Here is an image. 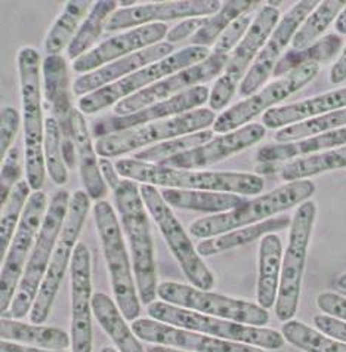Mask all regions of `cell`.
Wrapping results in <instances>:
<instances>
[{
	"instance_id": "cell-1",
	"label": "cell",
	"mask_w": 346,
	"mask_h": 352,
	"mask_svg": "<svg viewBox=\"0 0 346 352\" xmlns=\"http://www.w3.org/2000/svg\"><path fill=\"white\" fill-rule=\"evenodd\" d=\"M114 166L123 179L163 188L256 195L262 192L265 185L261 176L246 172L181 170L138 162L135 159H120Z\"/></svg>"
},
{
	"instance_id": "cell-2",
	"label": "cell",
	"mask_w": 346,
	"mask_h": 352,
	"mask_svg": "<svg viewBox=\"0 0 346 352\" xmlns=\"http://www.w3.org/2000/svg\"><path fill=\"white\" fill-rule=\"evenodd\" d=\"M113 194L120 225L129 243L138 296L141 304L150 305L155 302L159 283H157L150 222H148L142 195L135 181L123 178L113 188Z\"/></svg>"
},
{
	"instance_id": "cell-3",
	"label": "cell",
	"mask_w": 346,
	"mask_h": 352,
	"mask_svg": "<svg viewBox=\"0 0 346 352\" xmlns=\"http://www.w3.org/2000/svg\"><path fill=\"white\" fill-rule=\"evenodd\" d=\"M18 73L23 100L27 182L33 191H42L46 175L43 153L45 117L41 91V56L34 47L27 46L18 52Z\"/></svg>"
},
{
	"instance_id": "cell-4",
	"label": "cell",
	"mask_w": 346,
	"mask_h": 352,
	"mask_svg": "<svg viewBox=\"0 0 346 352\" xmlns=\"http://www.w3.org/2000/svg\"><path fill=\"white\" fill-rule=\"evenodd\" d=\"M315 192V185L310 179L294 181L266 192L258 199L244 201L240 208L221 214H210L191 223L190 234L199 239H213L234 230L263 222L274 214L298 206Z\"/></svg>"
},
{
	"instance_id": "cell-5",
	"label": "cell",
	"mask_w": 346,
	"mask_h": 352,
	"mask_svg": "<svg viewBox=\"0 0 346 352\" xmlns=\"http://www.w3.org/2000/svg\"><path fill=\"white\" fill-rule=\"evenodd\" d=\"M94 218L110 274L114 300L126 321L133 322L141 314V300L138 296L133 267L127 255L120 221L117 219L111 204L105 200L95 203Z\"/></svg>"
},
{
	"instance_id": "cell-6",
	"label": "cell",
	"mask_w": 346,
	"mask_h": 352,
	"mask_svg": "<svg viewBox=\"0 0 346 352\" xmlns=\"http://www.w3.org/2000/svg\"><path fill=\"white\" fill-rule=\"evenodd\" d=\"M70 192L67 190H59L54 194L46 210L42 228L39 231L32 253L28 256L24 274L19 281L12 305L6 312L5 318H24L33 308L36 296L41 289L45 274L51 263L56 241L63 231L64 222L70 206Z\"/></svg>"
},
{
	"instance_id": "cell-7",
	"label": "cell",
	"mask_w": 346,
	"mask_h": 352,
	"mask_svg": "<svg viewBox=\"0 0 346 352\" xmlns=\"http://www.w3.org/2000/svg\"><path fill=\"white\" fill-rule=\"evenodd\" d=\"M147 312L153 320L164 322V324L197 331V333L217 339L237 342V344H246L262 349H280L285 344V339L277 330L246 326L230 320L204 316L191 309L166 304L163 300L153 302L148 305Z\"/></svg>"
},
{
	"instance_id": "cell-8",
	"label": "cell",
	"mask_w": 346,
	"mask_h": 352,
	"mask_svg": "<svg viewBox=\"0 0 346 352\" xmlns=\"http://www.w3.org/2000/svg\"><path fill=\"white\" fill-rule=\"evenodd\" d=\"M212 52L209 47L202 46H188L182 51H177L164 60L147 65L129 76L123 77L122 80L101 87L92 94L82 96L78 100V110L83 114L100 113L108 107L116 105L125 98H129L138 92L144 91L145 87L160 82L166 77L180 73L188 67H193L204 61Z\"/></svg>"
},
{
	"instance_id": "cell-9",
	"label": "cell",
	"mask_w": 346,
	"mask_h": 352,
	"mask_svg": "<svg viewBox=\"0 0 346 352\" xmlns=\"http://www.w3.org/2000/svg\"><path fill=\"white\" fill-rule=\"evenodd\" d=\"M317 204L312 200L302 203L290 223L289 244L283 256L279 296L275 302V316L280 321H290L299 307L302 278L314 231Z\"/></svg>"
},
{
	"instance_id": "cell-10",
	"label": "cell",
	"mask_w": 346,
	"mask_h": 352,
	"mask_svg": "<svg viewBox=\"0 0 346 352\" xmlns=\"http://www.w3.org/2000/svg\"><path fill=\"white\" fill-rule=\"evenodd\" d=\"M216 120V114L212 110L199 109L181 116L171 117L159 122H153L133 129H127L118 133L107 135L96 140L95 151L100 157L113 159L118 155L136 151L154 142H164L180 136L193 135L206 131Z\"/></svg>"
},
{
	"instance_id": "cell-11",
	"label": "cell",
	"mask_w": 346,
	"mask_h": 352,
	"mask_svg": "<svg viewBox=\"0 0 346 352\" xmlns=\"http://www.w3.org/2000/svg\"><path fill=\"white\" fill-rule=\"evenodd\" d=\"M89 208H91V197L86 194V191H76L72 195L67 218L63 231L59 234V239L56 241L51 263H49V268L45 274L41 289H39L33 308L30 311V321H32V324L42 326L49 317L56 293L64 280L68 263H72L73 253L77 246V240L78 236H80L85 219L87 217Z\"/></svg>"
},
{
	"instance_id": "cell-12",
	"label": "cell",
	"mask_w": 346,
	"mask_h": 352,
	"mask_svg": "<svg viewBox=\"0 0 346 352\" xmlns=\"http://www.w3.org/2000/svg\"><path fill=\"white\" fill-rule=\"evenodd\" d=\"M140 191L147 212L151 214L157 227L160 228L162 236L169 246L173 258L180 263L188 281H191L197 289L210 292L215 286L213 274L203 262L197 248H194L190 236L184 230L180 219L176 218L172 208L164 201L160 191L154 185L142 184Z\"/></svg>"
},
{
	"instance_id": "cell-13",
	"label": "cell",
	"mask_w": 346,
	"mask_h": 352,
	"mask_svg": "<svg viewBox=\"0 0 346 352\" xmlns=\"http://www.w3.org/2000/svg\"><path fill=\"white\" fill-rule=\"evenodd\" d=\"M280 11L271 5H265L253 18V23L244 34L243 41L228 55L225 70L210 89L209 105L212 111L225 109L233 100L237 87H240L246 73L249 72L256 56L259 55L275 27L280 23Z\"/></svg>"
},
{
	"instance_id": "cell-14",
	"label": "cell",
	"mask_w": 346,
	"mask_h": 352,
	"mask_svg": "<svg viewBox=\"0 0 346 352\" xmlns=\"http://www.w3.org/2000/svg\"><path fill=\"white\" fill-rule=\"evenodd\" d=\"M157 296L166 304L191 309L204 316L240 322L246 326L265 327L270 322L268 311L253 302L200 290L194 286L182 285V283H162L157 290Z\"/></svg>"
},
{
	"instance_id": "cell-15",
	"label": "cell",
	"mask_w": 346,
	"mask_h": 352,
	"mask_svg": "<svg viewBox=\"0 0 346 352\" xmlns=\"http://www.w3.org/2000/svg\"><path fill=\"white\" fill-rule=\"evenodd\" d=\"M47 197L43 191H34L25 204L21 222L9 246L0 274V312L5 316L12 305L28 256L42 228L47 210Z\"/></svg>"
},
{
	"instance_id": "cell-16",
	"label": "cell",
	"mask_w": 346,
	"mask_h": 352,
	"mask_svg": "<svg viewBox=\"0 0 346 352\" xmlns=\"http://www.w3.org/2000/svg\"><path fill=\"white\" fill-rule=\"evenodd\" d=\"M318 72L320 65L311 63L280 77L279 80L262 87L255 95L246 98L241 102L233 105L231 109L217 116L213 123V132L224 135L249 124V122H252L256 116L262 113L265 114L268 110L274 109V105L280 104L294 92L301 91L318 74Z\"/></svg>"
},
{
	"instance_id": "cell-17",
	"label": "cell",
	"mask_w": 346,
	"mask_h": 352,
	"mask_svg": "<svg viewBox=\"0 0 346 352\" xmlns=\"http://www.w3.org/2000/svg\"><path fill=\"white\" fill-rule=\"evenodd\" d=\"M226 61H228V55H217L212 52L204 61L193 67H188L180 73L166 77V79L145 87L144 91L138 92L129 98H125V100L114 105V114H133L136 111L147 109V107L150 105L171 100V98L191 89V87L202 86V83L213 80L215 77L224 73Z\"/></svg>"
},
{
	"instance_id": "cell-18",
	"label": "cell",
	"mask_w": 346,
	"mask_h": 352,
	"mask_svg": "<svg viewBox=\"0 0 346 352\" xmlns=\"http://www.w3.org/2000/svg\"><path fill=\"white\" fill-rule=\"evenodd\" d=\"M318 5L320 2H317V0H302L280 19L279 25L275 27V30L266 41L262 51L256 56L249 72L246 73L243 82L240 83V95L249 98L261 89L265 82L272 76L281 54L292 43L298 28Z\"/></svg>"
},
{
	"instance_id": "cell-19",
	"label": "cell",
	"mask_w": 346,
	"mask_h": 352,
	"mask_svg": "<svg viewBox=\"0 0 346 352\" xmlns=\"http://www.w3.org/2000/svg\"><path fill=\"white\" fill-rule=\"evenodd\" d=\"M43 96L51 110V116L58 122L63 135V154L67 168H74L76 146L73 133V92L70 73L65 58L61 55H47L42 63Z\"/></svg>"
},
{
	"instance_id": "cell-20",
	"label": "cell",
	"mask_w": 346,
	"mask_h": 352,
	"mask_svg": "<svg viewBox=\"0 0 346 352\" xmlns=\"http://www.w3.org/2000/svg\"><path fill=\"white\" fill-rule=\"evenodd\" d=\"M72 280V351L92 352V267L91 253L77 243L70 263Z\"/></svg>"
},
{
	"instance_id": "cell-21",
	"label": "cell",
	"mask_w": 346,
	"mask_h": 352,
	"mask_svg": "<svg viewBox=\"0 0 346 352\" xmlns=\"http://www.w3.org/2000/svg\"><path fill=\"white\" fill-rule=\"evenodd\" d=\"M210 89L207 86H195L180 95H176L171 100L162 101L147 107V109L136 111L129 116H105L101 119H96L92 123V133L96 140L104 138L107 135H113L123 132L127 129L138 128L153 122H159L160 119H171V116H181L194 110H199V107L209 101Z\"/></svg>"
},
{
	"instance_id": "cell-22",
	"label": "cell",
	"mask_w": 346,
	"mask_h": 352,
	"mask_svg": "<svg viewBox=\"0 0 346 352\" xmlns=\"http://www.w3.org/2000/svg\"><path fill=\"white\" fill-rule=\"evenodd\" d=\"M222 2L217 0H172V2H151L126 9H117L105 25V32L113 33L125 28H138L159 21L190 19L213 15L219 11Z\"/></svg>"
},
{
	"instance_id": "cell-23",
	"label": "cell",
	"mask_w": 346,
	"mask_h": 352,
	"mask_svg": "<svg viewBox=\"0 0 346 352\" xmlns=\"http://www.w3.org/2000/svg\"><path fill=\"white\" fill-rule=\"evenodd\" d=\"M131 327L141 340L186 352H265L258 346L212 338L197 333V331L164 324L153 318H138Z\"/></svg>"
},
{
	"instance_id": "cell-24",
	"label": "cell",
	"mask_w": 346,
	"mask_h": 352,
	"mask_svg": "<svg viewBox=\"0 0 346 352\" xmlns=\"http://www.w3.org/2000/svg\"><path fill=\"white\" fill-rule=\"evenodd\" d=\"M265 135L266 128L263 124L249 123L237 131L216 136L212 141L197 146L194 150L167 159L162 162L160 166L181 170L203 169L258 144L261 140L265 138Z\"/></svg>"
},
{
	"instance_id": "cell-25",
	"label": "cell",
	"mask_w": 346,
	"mask_h": 352,
	"mask_svg": "<svg viewBox=\"0 0 346 352\" xmlns=\"http://www.w3.org/2000/svg\"><path fill=\"white\" fill-rule=\"evenodd\" d=\"M167 33H169V28H167L164 23H155L117 34L76 60L73 63V70L80 74L96 72L107 64L120 60V58L160 43V41L167 36Z\"/></svg>"
},
{
	"instance_id": "cell-26",
	"label": "cell",
	"mask_w": 346,
	"mask_h": 352,
	"mask_svg": "<svg viewBox=\"0 0 346 352\" xmlns=\"http://www.w3.org/2000/svg\"><path fill=\"white\" fill-rule=\"evenodd\" d=\"M172 54L173 45L167 42L157 43L154 46L142 49L140 52H135L132 55L120 58V60H117L114 63L107 64L105 67L100 68V70L80 76L73 83V94L80 98L86 96L98 89H101V87L122 80L123 77L141 70V68L147 65L159 63L164 60V58L171 56Z\"/></svg>"
},
{
	"instance_id": "cell-27",
	"label": "cell",
	"mask_w": 346,
	"mask_h": 352,
	"mask_svg": "<svg viewBox=\"0 0 346 352\" xmlns=\"http://www.w3.org/2000/svg\"><path fill=\"white\" fill-rule=\"evenodd\" d=\"M340 109H346V87L306 98L289 105L274 107L262 116V123L266 129H283Z\"/></svg>"
},
{
	"instance_id": "cell-28",
	"label": "cell",
	"mask_w": 346,
	"mask_h": 352,
	"mask_svg": "<svg viewBox=\"0 0 346 352\" xmlns=\"http://www.w3.org/2000/svg\"><path fill=\"white\" fill-rule=\"evenodd\" d=\"M73 133L78 172H80L85 191L91 200L101 201L105 197L108 185L102 178L100 160L96 159L95 144H92L91 132L87 129V123L80 110H74L73 114Z\"/></svg>"
},
{
	"instance_id": "cell-29",
	"label": "cell",
	"mask_w": 346,
	"mask_h": 352,
	"mask_svg": "<svg viewBox=\"0 0 346 352\" xmlns=\"http://www.w3.org/2000/svg\"><path fill=\"white\" fill-rule=\"evenodd\" d=\"M342 145H346V128L329 131L294 142L263 145L256 153V160L263 164L280 163L301 157V155L308 157V155L318 154L320 151L339 148Z\"/></svg>"
},
{
	"instance_id": "cell-30",
	"label": "cell",
	"mask_w": 346,
	"mask_h": 352,
	"mask_svg": "<svg viewBox=\"0 0 346 352\" xmlns=\"http://www.w3.org/2000/svg\"><path fill=\"white\" fill-rule=\"evenodd\" d=\"M283 263V244L277 234H268L262 237L259 246V276L256 298L258 305L268 311L277 302L280 289Z\"/></svg>"
},
{
	"instance_id": "cell-31",
	"label": "cell",
	"mask_w": 346,
	"mask_h": 352,
	"mask_svg": "<svg viewBox=\"0 0 346 352\" xmlns=\"http://www.w3.org/2000/svg\"><path fill=\"white\" fill-rule=\"evenodd\" d=\"M92 312L98 324L108 335L118 352H147L132 327L127 326L126 318L122 311L118 309L116 302L107 296L105 293H94L92 298Z\"/></svg>"
},
{
	"instance_id": "cell-32",
	"label": "cell",
	"mask_w": 346,
	"mask_h": 352,
	"mask_svg": "<svg viewBox=\"0 0 346 352\" xmlns=\"http://www.w3.org/2000/svg\"><path fill=\"white\" fill-rule=\"evenodd\" d=\"M0 338L2 340L15 342V344L54 351H64L72 346V336L61 329L43 324H27V322L5 317L0 321Z\"/></svg>"
},
{
	"instance_id": "cell-33",
	"label": "cell",
	"mask_w": 346,
	"mask_h": 352,
	"mask_svg": "<svg viewBox=\"0 0 346 352\" xmlns=\"http://www.w3.org/2000/svg\"><path fill=\"white\" fill-rule=\"evenodd\" d=\"M160 194L171 208L212 214L231 212L237 208H240L246 201L244 199H241V195L212 191L163 188L160 190Z\"/></svg>"
},
{
	"instance_id": "cell-34",
	"label": "cell",
	"mask_w": 346,
	"mask_h": 352,
	"mask_svg": "<svg viewBox=\"0 0 346 352\" xmlns=\"http://www.w3.org/2000/svg\"><path fill=\"white\" fill-rule=\"evenodd\" d=\"M290 223L292 221L288 214H281V217L271 218L259 223L249 225V227L230 231L226 234H222V236L206 239L197 244V252H199V255L203 258L213 256L217 255V253H224L226 250L246 246V244L253 243L255 240L268 236V234H274L275 231H281L284 228H288Z\"/></svg>"
},
{
	"instance_id": "cell-35",
	"label": "cell",
	"mask_w": 346,
	"mask_h": 352,
	"mask_svg": "<svg viewBox=\"0 0 346 352\" xmlns=\"http://www.w3.org/2000/svg\"><path fill=\"white\" fill-rule=\"evenodd\" d=\"M118 2L114 0H98L91 8L87 16L78 27V30L67 47V56L74 63L78 58L86 55L95 42L100 38L110 16L117 11Z\"/></svg>"
},
{
	"instance_id": "cell-36",
	"label": "cell",
	"mask_w": 346,
	"mask_h": 352,
	"mask_svg": "<svg viewBox=\"0 0 346 352\" xmlns=\"http://www.w3.org/2000/svg\"><path fill=\"white\" fill-rule=\"evenodd\" d=\"M91 2L86 0H70L65 2L63 12L55 19L45 38V51L47 55H61L74 38L78 27L87 16Z\"/></svg>"
},
{
	"instance_id": "cell-37",
	"label": "cell",
	"mask_w": 346,
	"mask_h": 352,
	"mask_svg": "<svg viewBox=\"0 0 346 352\" xmlns=\"http://www.w3.org/2000/svg\"><path fill=\"white\" fill-rule=\"evenodd\" d=\"M342 38L336 33H330L327 36L321 37L318 42H315L310 47L303 49V51H289L284 56H281V60L279 64L275 65V70L272 73L274 77H283L285 74H289L290 72L296 70L302 65L306 64H321V63H329L330 60L339 54L342 49Z\"/></svg>"
},
{
	"instance_id": "cell-38",
	"label": "cell",
	"mask_w": 346,
	"mask_h": 352,
	"mask_svg": "<svg viewBox=\"0 0 346 352\" xmlns=\"http://www.w3.org/2000/svg\"><path fill=\"white\" fill-rule=\"evenodd\" d=\"M259 5V2H253V0H226L222 2L219 11L213 14L212 16L204 18V24L191 37V43L194 46L207 47L215 45L219 36L228 28L235 19L246 15L253 8Z\"/></svg>"
},
{
	"instance_id": "cell-39",
	"label": "cell",
	"mask_w": 346,
	"mask_h": 352,
	"mask_svg": "<svg viewBox=\"0 0 346 352\" xmlns=\"http://www.w3.org/2000/svg\"><path fill=\"white\" fill-rule=\"evenodd\" d=\"M346 168V145L333 148L324 153H318L308 157H299L288 164H284L280 175L285 182H294L308 179L310 176L320 175L329 170Z\"/></svg>"
},
{
	"instance_id": "cell-40",
	"label": "cell",
	"mask_w": 346,
	"mask_h": 352,
	"mask_svg": "<svg viewBox=\"0 0 346 352\" xmlns=\"http://www.w3.org/2000/svg\"><path fill=\"white\" fill-rule=\"evenodd\" d=\"M346 6V0H325L306 16L298 32L293 36V49L294 51H303L315 42L320 41V37L327 30L332 21H334L342 9Z\"/></svg>"
},
{
	"instance_id": "cell-41",
	"label": "cell",
	"mask_w": 346,
	"mask_h": 352,
	"mask_svg": "<svg viewBox=\"0 0 346 352\" xmlns=\"http://www.w3.org/2000/svg\"><path fill=\"white\" fill-rule=\"evenodd\" d=\"M283 338L305 352H346V344L321 333L305 322L290 320L281 327Z\"/></svg>"
},
{
	"instance_id": "cell-42",
	"label": "cell",
	"mask_w": 346,
	"mask_h": 352,
	"mask_svg": "<svg viewBox=\"0 0 346 352\" xmlns=\"http://www.w3.org/2000/svg\"><path fill=\"white\" fill-rule=\"evenodd\" d=\"M342 128H346V109L330 111L327 114L314 117V119L283 128L275 133V141L277 144H288Z\"/></svg>"
},
{
	"instance_id": "cell-43",
	"label": "cell",
	"mask_w": 346,
	"mask_h": 352,
	"mask_svg": "<svg viewBox=\"0 0 346 352\" xmlns=\"http://www.w3.org/2000/svg\"><path fill=\"white\" fill-rule=\"evenodd\" d=\"M213 140V131H202L193 135L180 136V138L169 140L157 144L154 146H147L145 150L138 151L132 159L144 163H151V164H160L162 162L175 157L177 154L186 153L190 150L197 148V146L204 145L209 141Z\"/></svg>"
},
{
	"instance_id": "cell-44",
	"label": "cell",
	"mask_w": 346,
	"mask_h": 352,
	"mask_svg": "<svg viewBox=\"0 0 346 352\" xmlns=\"http://www.w3.org/2000/svg\"><path fill=\"white\" fill-rule=\"evenodd\" d=\"M30 185L27 181L17 184L12 194L9 195L5 206H2V219H0V258L5 259V252L11 246L12 239L17 232L19 222H21L23 212L30 199Z\"/></svg>"
},
{
	"instance_id": "cell-45",
	"label": "cell",
	"mask_w": 346,
	"mask_h": 352,
	"mask_svg": "<svg viewBox=\"0 0 346 352\" xmlns=\"http://www.w3.org/2000/svg\"><path fill=\"white\" fill-rule=\"evenodd\" d=\"M43 153L47 175L56 185H65L68 181V172L63 154V135L58 122L52 116H47L45 119Z\"/></svg>"
},
{
	"instance_id": "cell-46",
	"label": "cell",
	"mask_w": 346,
	"mask_h": 352,
	"mask_svg": "<svg viewBox=\"0 0 346 352\" xmlns=\"http://www.w3.org/2000/svg\"><path fill=\"white\" fill-rule=\"evenodd\" d=\"M2 176H0V203L5 206L9 195L12 194L17 184L21 181L23 175V163H21V151L18 146H12L8 151L5 159L2 160Z\"/></svg>"
},
{
	"instance_id": "cell-47",
	"label": "cell",
	"mask_w": 346,
	"mask_h": 352,
	"mask_svg": "<svg viewBox=\"0 0 346 352\" xmlns=\"http://www.w3.org/2000/svg\"><path fill=\"white\" fill-rule=\"evenodd\" d=\"M253 23V18L250 15H243L239 19H235V21L226 28V30L219 36L217 38L216 43L213 45V54L217 55H228L231 54L235 46L239 45L244 34L249 30V27Z\"/></svg>"
},
{
	"instance_id": "cell-48",
	"label": "cell",
	"mask_w": 346,
	"mask_h": 352,
	"mask_svg": "<svg viewBox=\"0 0 346 352\" xmlns=\"http://www.w3.org/2000/svg\"><path fill=\"white\" fill-rule=\"evenodd\" d=\"M23 116H19L18 110L12 107H3L2 109V123H0V155L2 160L8 151L12 148V142L19 131Z\"/></svg>"
},
{
	"instance_id": "cell-49",
	"label": "cell",
	"mask_w": 346,
	"mask_h": 352,
	"mask_svg": "<svg viewBox=\"0 0 346 352\" xmlns=\"http://www.w3.org/2000/svg\"><path fill=\"white\" fill-rule=\"evenodd\" d=\"M317 305L323 311V314L346 322V296H342L339 293L325 292L317 298Z\"/></svg>"
},
{
	"instance_id": "cell-50",
	"label": "cell",
	"mask_w": 346,
	"mask_h": 352,
	"mask_svg": "<svg viewBox=\"0 0 346 352\" xmlns=\"http://www.w3.org/2000/svg\"><path fill=\"white\" fill-rule=\"evenodd\" d=\"M314 324L320 330L321 333L327 335L333 339H338L346 344V322L342 320H338L330 316H315L314 317Z\"/></svg>"
},
{
	"instance_id": "cell-51",
	"label": "cell",
	"mask_w": 346,
	"mask_h": 352,
	"mask_svg": "<svg viewBox=\"0 0 346 352\" xmlns=\"http://www.w3.org/2000/svg\"><path fill=\"white\" fill-rule=\"evenodd\" d=\"M203 24H204V18L185 19V21L175 25L172 30H169V33H167V36H166L167 43L172 45V43H176V42L185 41V38L190 37V36L193 37L203 27Z\"/></svg>"
},
{
	"instance_id": "cell-52",
	"label": "cell",
	"mask_w": 346,
	"mask_h": 352,
	"mask_svg": "<svg viewBox=\"0 0 346 352\" xmlns=\"http://www.w3.org/2000/svg\"><path fill=\"white\" fill-rule=\"evenodd\" d=\"M100 168H101L102 178H104V181L107 182L108 187H110L111 190H113L114 187H117L118 182L122 181V176L118 175V172L116 170L114 163H111L108 159L101 157V159H100Z\"/></svg>"
},
{
	"instance_id": "cell-53",
	"label": "cell",
	"mask_w": 346,
	"mask_h": 352,
	"mask_svg": "<svg viewBox=\"0 0 346 352\" xmlns=\"http://www.w3.org/2000/svg\"><path fill=\"white\" fill-rule=\"evenodd\" d=\"M346 80V46L330 70V82L339 85Z\"/></svg>"
},
{
	"instance_id": "cell-54",
	"label": "cell",
	"mask_w": 346,
	"mask_h": 352,
	"mask_svg": "<svg viewBox=\"0 0 346 352\" xmlns=\"http://www.w3.org/2000/svg\"><path fill=\"white\" fill-rule=\"evenodd\" d=\"M0 352H63V351L45 349V348H37V346H28V345L15 344V342L2 340V344H0Z\"/></svg>"
},
{
	"instance_id": "cell-55",
	"label": "cell",
	"mask_w": 346,
	"mask_h": 352,
	"mask_svg": "<svg viewBox=\"0 0 346 352\" xmlns=\"http://www.w3.org/2000/svg\"><path fill=\"white\" fill-rule=\"evenodd\" d=\"M334 30L339 34H346V6L342 9L340 14L336 18L334 23Z\"/></svg>"
},
{
	"instance_id": "cell-56",
	"label": "cell",
	"mask_w": 346,
	"mask_h": 352,
	"mask_svg": "<svg viewBox=\"0 0 346 352\" xmlns=\"http://www.w3.org/2000/svg\"><path fill=\"white\" fill-rule=\"evenodd\" d=\"M147 352H186V351H181V349H175V348H167V346H150L147 349Z\"/></svg>"
},
{
	"instance_id": "cell-57",
	"label": "cell",
	"mask_w": 346,
	"mask_h": 352,
	"mask_svg": "<svg viewBox=\"0 0 346 352\" xmlns=\"http://www.w3.org/2000/svg\"><path fill=\"white\" fill-rule=\"evenodd\" d=\"M336 286H338L340 290L346 292V272L342 274V276H339V278L336 280Z\"/></svg>"
},
{
	"instance_id": "cell-58",
	"label": "cell",
	"mask_w": 346,
	"mask_h": 352,
	"mask_svg": "<svg viewBox=\"0 0 346 352\" xmlns=\"http://www.w3.org/2000/svg\"><path fill=\"white\" fill-rule=\"evenodd\" d=\"M101 352H117L114 348H111V346H104L102 349H101Z\"/></svg>"
}]
</instances>
